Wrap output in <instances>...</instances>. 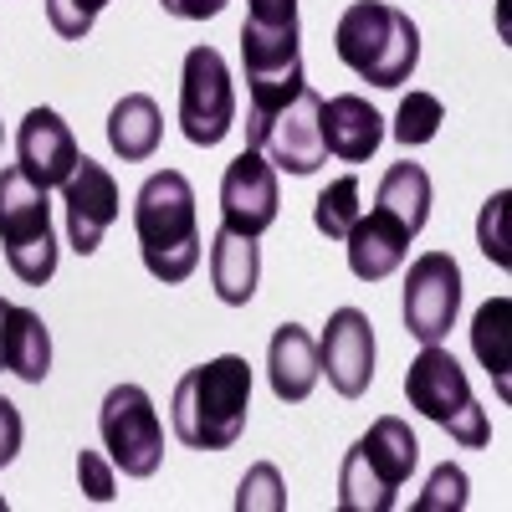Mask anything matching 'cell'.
Returning a JSON list of instances; mask_svg holds the SVG:
<instances>
[{"mask_svg": "<svg viewBox=\"0 0 512 512\" xmlns=\"http://www.w3.org/2000/svg\"><path fill=\"white\" fill-rule=\"evenodd\" d=\"M246 415H251V364L241 354L195 364L190 374H180L175 400H169L175 436L190 451H231L246 431Z\"/></svg>", "mask_w": 512, "mask_h": 512, "instance_id": "1", "label": "cell"}, {"mask_svg": "<svg viewBox=\"0 0 512 512\" xmlns=\"http://www.w3.org/2000/svg\"><path fill=\"white\" fill-rule=\"evenodd\" d=\"M134 236L154 282H185L200 267V216L195 190L180 169H159L139 185L134 200Z\"/></svg>", "mask_w": 512, "mask_h": 512, "instance_id": "2", "label": "cell"}, {"mask_svg": "<svg viewBox=\"0 0 512 512\" xmlns=\"http://www.w3.org/2000/svg\"><path fill=\"white\" fill-rule=\"evenodd\" d=\"M333 52L374 88H400L420 62V31L405 11L384 6V0H354L333 26Z\"/></svg>", "mask_w": 512, "mask_h": 512, "instance_id": "3", "label": "cell"}, {"mask_svg": "<svg viewBox=\"0 0 512 512\" xmlns=\"http://www.w3.org/2000/svg\"><path fill=\"white\" fill-rule=\"evenodd\" d=\"M420 461V441L400 415H379L369 431L349 446L338 466V507L344 512H390L400 487Z\"/></svg>", "mask_w": 512, "mask_h": 512, "instance_id": "4", "label": "cell"}, {"mask_svg": "<svg viewBox=\"0 0 512 512\" xmlns=\"http://www.w3.org/2000/svg\"><path fill=\"white\" fill-rule=\"evenodd\" d=\"M405 400H410V410H420L431 425H441V431L456 446H466V451H482L492 441V420L472 400L466 369L441 344H420V354L410 359V369H405Z\"/></svg>", "mask_w": 512, "mask_h": 512, "instance_id": "5", "label": "cell"}, {"mask_svg": "<svg viewBox=\"0 0 512 512\" xmlns=\"http://www.w3.org/2000/svg\"><path fill=\"white\" fill-rule=\"evenodd\" d=\"M0 246H6V267L26 287H47L57 277V236H52L47 190L31 185L16 164L0 169Z\"/></svg>", "mask_w": 512, "mask_h": 512, "instance_id": "6", "label": "cell"}, {"mask_svg": "<svg viewBox=\"0 0 512 512\" xmlns=\"http://www.w3.org/2000/svg\"><path fill=\"white\" fill-rule=\"evenodd\" d=\"M98 436H103L108 461L118 466L123 477L144 482V477L159 472V461H164V425H159L154 400L139 390V384H113V390L103 395Z\"/></svg>", "mask_w": 512, "mask_h": 512, "instance_id": "7", "label": "cell"}, {"mask_svg": "<svg viewBox=\"0 0 512 512\" xmlns=\"http://www.w3.org/2000/svg\"><path fill=\"white\" fill-rule=\"evenodd\" d=\"M180 128L195 149H216L236 128L231 67L216 47H190L180 67Z\"/></svg>", "mask_w": 512, "mask_h": 512, "instance_id": "8", "label": "cell"}, {"mask_svg": "<svg viewBox=\"0 0 512 512\" xmlns=\"http://www.w3.org/2000/svg\"><path fill=\"white\" fill-rule=\"evenodd\" d=\"M461 313V267L451 251H425L405 277V333L415 344H441Z\"/></svg>", "mask_w": 512, "mask_h": 512, "instance_id": "9", "label": "cell"}, {"mask_svg": "<svg viewBox=\"0 0 512 512\" xmlns=\"http://www.w3.org/2000/svg\"><path fill=\"white\" fill-rule=\"evenodd\" d=\"M277 169L262 149H241L221 175V226L241 236H262L277 226Z\"/></svg>", "mask_w": 512, "mask_h": 512, "instance_id": "10", "label": "cell"}, {"mask_svg": "<svg viewBox=\"0 0 512 512\" xmlns=\"http://www.w3.org/2000/svg\"><path fill=\"white\" fill-rule=\"evenodd\" d=\"M118 180L108 175V169L98 159L82 154L77 169L67 175L62 185V210H67V241L77 256H93L108 236V226L118 221Z\"/></svg>", "mask_w": 512, "mask_h": 512, "instance_id": "11", "label": "cell"}, {"mask_svg": "<svg viewBox=\"0 0 512 512\" xmlns=\"http://www.w3.org/2000/svg\"><path fill=\"white\" fill-rule=\"evenodd\" d=\"M318 369L344 400H359L374 379V323L359 308H338L318 338Z\"/></svg>", "mask_w": 512, "mask_h": 512, "instance_id": "12", "label": "cell"}, {"mask_svg": "<svg viewBox=\"0 0 512 512\" xmlns=\"http://www.w3.org/2000/svg\"><path fill=\"white\" fill-rule=\"evenodd\" d=\"M77 159H82V149H77L72 128L62 123L57 108H31V113L21 118V134H16V169H21L31 185L62 190L67 175L77 169Z\"/></svg>", "mask_w": 512, "mask_h": 512, "instance_id": "13", "label": "cell"}, {"mask_svg": "<svg viewBox=\"0 0 512 512\" xmlns=\"http://www.w3.org/2000/svg\"><path fill=\"white\" fill-rule=\"evenodd\" d=\"M318 108H323V98H318L313 88H303V93H297V98L267 123L262 149H267L272 169L308 180L313 169L328 159V149H323V128H318Z\"/></svg>", "mask_w": 512, "mask_h": 512, "instance_id": "14", "label": "cell"}, {"mask_svg": "<svg viewBox=\"0 0 512 512\" xmlns=\"http://www.w3.org/2000/svg\"><path fill=\"white\" fill-rule=\"evenodd\" d=\"M410 241H415V231L395 216V210L374 205L369 216H359L354 231L344 236V246H349V272H354L359 282H384V277H390L405 256H410Z\"/></svg>", "mask_w": 512, "mask_h": 512, "instance_id": "15", "label": "cell"}, {"mask_svg": "<svg viewBox=\"0 0 512 512\" xmlns=\"http://www.w3.org/2000/svg\"><path fill=\"white\" fill-rule=\"evenodd\" d=\"M318 128H323V149L344 164H364L379 144H384V118L369 98L359 93H338L318 108Z\"/></svg>", "mask_w": 512, "mask_h": 512, "instance_id": "16", "label": "cell"}, {"mask_svg": "<svg viewBox=\"0 0 512 512\" xmlns=\"http://www.w3.org/2000/svg\"><path fill=\"white\" fill-rule=\"evenodd\" d=\"M267 379H272V395L282 405H303L313 395V384L323 379L318 369V338L303 323H282L267 344Z\"/></svg>", "mask_w": 512, "mask_h": 512, "instance_id": "17", "label": "cell"}, {"mask_svg": "<svg viewBox=\"0 0 512 512\" xmlns=\"http://www.w3.org/2000/svg\"><path fill=\"white\" fill-rule=\"evenodd\" d=\"M256 282H262V251H256V236L241 231H216L210 241V287L226 308H246L256 297Z\"/></svg>", "mask_w": 512, "mask_h": 512, "instance_id": "18", "label": "cell"}, {"mask_svg": "<svg viewBox=\"0 0 512 512\" xmlns=\"http://www.w3.org/2000/svg\"><path fill=\"white\" fill-rule=\"evenodd\" d=\"M159 139H164V118H159V103L149 93H128V98L113 103V113H108V144H113V154L123 164L154 159Z\"/></svg>", "mask_w": 512, "mask_h": 512, "instance_id": "19", "label": "cell"}, {"mask_svg": "<svg viewBox=\"0 0 512 512\" xmlns=\"http://www.w3.org/2000/svg\"><path fill=\"white\" fill-rule=\"evenodd\" d=\"M472 349L492 374L497 395L512 400V297H487L472 318Z\"/></svg>", "mask_w": 512, "mask_h": 512, "instance_id": "20", "label": "cell"}, {"mask_svg": "<svg viewBox=\"0 0 512 512\" xmlns=\"http://www.w3.org/2000/svg\"><path fill=\"white\" fill-rule=\"evenodd\" d=\"M6 369L26 384H41L52 374V333L41 323V313L11 303V318H6Z\"/></svg>", "mask_w": 512, "mask_h": 512, "instance_id": "21", "label": "cell"}, {"mask_svg": "<svg viewBox=\"0 0 512 512\" xmlns=\"http://www.w3.org/2000/svg\"><path fill=\"white\" fill-rule=\"evenodd\" d=\"M374 205H384V210H395V216L420 236L425 231V221H431V175H425L420 164H390L384 169V180H379V190H374Z\"/></svg>", "mask_w": 512, "mask_h": 512, "instance_id": "22", "label": "cell"}, {"mask_svg": "<svg viewBox=\"0 0 512 512\" xmlns=\"http://www.w3.org/2000/svg\"><path fill=\"white\" fill-rule=\"evenodd\" d=\"M359 216H364V205H359V180H354V175L333 180V185L313 200V226H318L328 241H344Z\"/></svg>", "mask_w": 512, "mask_h": 512, "instance_id": "23", "label": "cell"}, {"mask_svg": "<svg viewBox=\"0 0 512 512\" xmlns=\"http://www.w3.org/2000/svg\"><path fill=\"white\" fill-rule=\"evenodd\" d=\"M441 123H446V103L436 93H405L400 98V113H395V128L390 134L405 144V149H420V144H431L441 134Z\"/></svg>", "mask_w": 512, "mask_h": 512, "instance_id": "24", "label": "cell"}, {"mask_svg": "<svg viewBox=\"0 0 512 512\" xmlns=\"http://www.w3.org/2000/svg\"><path fill=\"white\" fill-rule=\"evenodd\" d=\"M236 512H287V487L272 461H256L236 487Z\"/></svg>", "mask_w": 512, "mask_h": 512, "instance_id": "25", "label": "cell"}, {"mask_svg": "<svg viewBox=\"0 0 512 512\" xmlns=\"http://www.w3.org/2000/svg\"><path fill=\"white\" fill-rule=\"evenodd\" d=\"M466 487H472V482H466V472H461V466L456 461H441L436 466V472H431V482H425V492L415 497V512H461L466 507Z\"/></svg>", "mask_w": 512, "mask_h": 512, "instance_id": "26", "label": "cell"}, {"mask_svg": "<svg viewBox=\"0 0 512 512\" xmlns=\"http://www.w3.org/2000/svg\"><path fill=\"white\" fill-rule=\"evenodd\" d=\"M507 205H512V195H507V190H497V195L482 205V216H477V246L487 251V262H497V267H512L507 231H502V221H507Z\"/></svg>", "mask_w": 512, "mask_h": 512, "instance_id": "27", "label": "cell"}, {"mask_svg": "<svg viewBox=\"0 0 512 512\" xmlns=\"http://www.w3.org/2000/svg\"><path fill=\"white\" fill-rule=\"evenodd\" d=\"M108 0H47V21L62 41H82L93 31V21L103 16Z\"/></svg>", "mask_w": 512, "mask_h": 512, "instance_id": "28", "label": "cell"}, {"mask_svg": "<svg viewBox=\"0 0 512 512\" xmlns=\"http://www.w3.org/2000/svg\"><path fill=\"white\" fill-rule=\"evenodd\" d=\"M77 482L93 502H113L118 497V466L103 451H77Z\"/></svg>", "mask_w": 512, "mask_h": 512, "instance_id": "29", "label": "cell"}, {"mask_svg": "<svg viewBox=\"0 0 512 512\" xmlns=\"http://www.w3.org/2000/svg\"><path fill=\"white\" fill-rule=\"evenodd\" d=\"M21 441H26V425H21V410L0 395V466H11L16 461V451H21Z\"/></svg>", "mask_w": 512, "mask_h": 512, "instance_id": "30", "label": "cell"}, {"mask_svg": "<svg viewBox=\"0 0 512 512\" xmlns=\"http://www.w3.org/2000/svg\"><path fill=\"white\" fill-rule=\"evenodd\" d=\"M246 21H256V26H297V0H251Z\"/></svg>", "mask_w": 512, "mask_h": 512, "instance_id": "31", "label": "cell"}, {"mask_svg": "<svg viewBox=\"0 0 512 512\" xmlns=\"http://www.w3.org/2000/svg\"><path fill=\"white\" fill-rule=\"evenodd\" d=\"M159 6L180 21H210V16L226 11V0H159Z\"/></svg>", "mask_w": 512, "mask_h": 512, "instance_id": "32", "label": "cell"}, {"mask_svg": "<svg viewBox=\"0 0 512 512\" xmlns=\"http://www.w3.org/2000/svg\"><path fill=\"white\" fill-rule=\"evenodd\" d=\"M6 318H11V303L0 297V369H6Z\"/></svg>", "mask_w": 512, "mask_h": 512, "instance_id": "33", "label": "cell"}, {"mask_svg": "<svg viewBox=\"0 0 512 512\" xmlns=\"http://www.w3.org/2000/svg\"><path fill=\"white\" fill-rule=\"evenodd\" d=\"M0 144H6V128H0Z\"/></svg>", "mask_w": 512, "mask_h": 512, "instance_id": "34", "label": "cell"}, {"mask_svg": "<svg viewBox=\"0 0 512 512\" xmlns=\"http://www.w3.org/2000/svg\"><path fill=\"white\" fill-rule=\"evenodd\" d=\"M0 512H6V497H0Z\"/></svg>", "mask_w": 512, "mask_h": 512, "instance_id": "35", "label": "cell"}]
</instances>
